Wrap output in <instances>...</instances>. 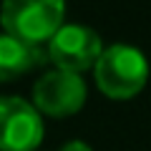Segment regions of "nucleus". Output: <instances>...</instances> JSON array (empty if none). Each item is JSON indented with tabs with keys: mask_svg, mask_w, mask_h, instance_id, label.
Wrapping results in <instances>:
<instances>
[{
	"mask_svg": "<svg viewBox=\"0 0 151 151\" xmlns=\"http://www.w3.org/2000/svg\"><path fill=\"white\" fill-rule=\"evenodd\" d=\"M65 5L60 0H8L0 8V23L8 35L40 48L63 28Z\"/></svg>",
	"mask_w": 151,
	"mask_h": 151,
	"instance_id": "obj_1",
	"label": "nucleus"
},
{
	"mask_svg": "<svg viewBox=\"0 0 151 151\" xmlns=\"http://www.w3.org/2000/svg\"><path fill=\"white\" fill-rule=\"evenodd\" d=\"M93 73H96L98 88L108 98L126 101V98H134L146 86L149 60L139 48L126 45V43H116L103 50Z\"/></svg>",
	"mask_w": 151,
	"mask_h": 151,
	"instance_id": "obj_2",
	"label": "nucleus"
},
{
	"mask_svg": "<svg viewBox=\"0 0 151 151\" xmlns=\"http://www.w3.org/2000/svg\"><path fill=\"white\" fill-rule=\"evenodd\" d=\"M103 50L106 48H103L101 35L96 30H91L86 25L68 23L48 43V58L55 63V68L81 76V70L96 68Z\"/></svg>",
	"mask_w": 151,
	"mask_h": 151,
	"instance_id": "obj_3",
	"label": "nucleus"
},
{
	"mask_svg": "<svg viewBox=\"0 0 151 151\" xmlns=\"http://www.w3.org/2000/svg\"><path fill=\"white\" fill-rule=\"evenodd\" d=\"M40 141V111L20 96H0V151H33Z\"/></svg>",
	"mask_w": 151,
	"mask_h": 151,
	"instance_id": "obj_4",
	"label": "nucleus"
},
{
	"mask_svg": "<svg viewBox=\"0 0 151 151\" xmlns=\"http://www.w3.org/2000/svg\"><path fill=\"white\" fill-rule=\"evenodd\" d=\"M86 81L78 73L48 70L33 86V106L48 116H70L86 103Z\"/></svg>",
	"mask_w": 151,
	"mask_h": 151,
	"instance_id": "obj_5",
	"label": "nucleus"
},
{
	"mask_svg": "<svg viewBox=\"0 0 151 151\" xmlns=\"http://www.w3.org/2000/svg\"><path fill=\"white\" fill-rule=\"evenodd\" d=\"M45 58V53L40 48L20 43L18 38L3 33L0 35V83L13 81L18 76L33 70L35 65H40Z\"/></svg>",
	"mask_w": 151,
	"mask_h": 151,
	"instance_id": "obj_6",
	"label": "nucleus"
},
{
	"mask_svg": "<svg viewBox=\"0 0 151 151\" xmlns=\"http://www.w3.org/2000/svg\"><path fill=\"white\" fill-rule=\"evenodd\" d=\"M58 151H93V149H91L88 144H83V141L76 139V141H68V144H63Z\"/></svg>",
	"mask_w": 151,
	"mask_h": 151,
	"instance_id": "obj_7",
	"label": "nucleus"
}]
</instances>
